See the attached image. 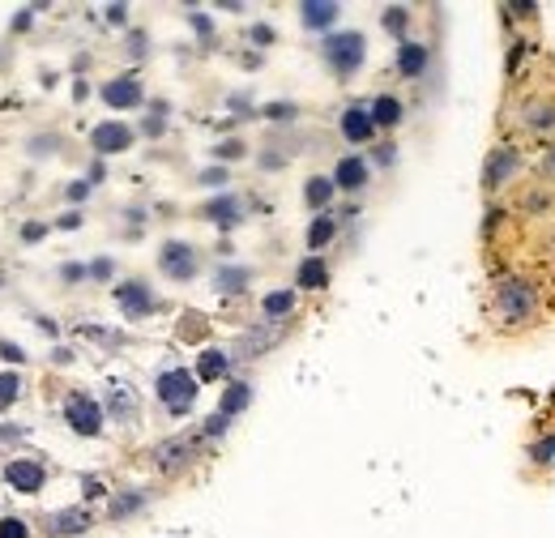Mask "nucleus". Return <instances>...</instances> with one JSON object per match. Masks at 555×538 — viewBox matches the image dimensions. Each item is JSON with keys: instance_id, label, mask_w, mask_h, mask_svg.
Listing matches in <instances>:
<instances>
[{"instance_id": "f257e3e1", "label": "nucleus", "mask_w": 555, "mask_h": 538, "mask_svg": "<svg viewBox=\"0 0 555 538\" xmlns=\"http://www.w3.org/2000/svg\"><path fill=\"white\" fill-rule=\"evenodd\" d=\"M539 312V286L526 278H500L496 282V316L504 329H522L530 325Z\"/></svg>"}, {"instance_id": "f03ea898", "label": "nucleus", "mask_w": 555, "mask_h": 538, "mask_svg": "<svg viewBox=\"0 0 555 538\" xmlns=\"http://www.w3.org/2000/svg\"><path fill=\"white\" fill-rule=\"evenodd\" d=\"M321 51H325V60H329V68H333L338 77H351V73L363 64L368 43H363V34H359V30H342V34H329Z\"/></svg>"}, {"instance_id": "7ed1b4c3", "label": "nucleus", "mask_w": 555, "mask_h": 538, "mask_svg": "<svg viewBox=\"0 0 555 538\" xmlns=\"http://www.w3.org/2000/svg\"><path fill=\"white\" fill-rule=\"evenodd\" d=\"M154 393H158V402H162L171 415H184V410H192V402H197V376H192L188 368H171V372L158 376Z\"/></svg>"}, {"instance_id": "20e7f679", "label": "nucleus", "mask_w": 555, "mask_h": 538, "mask_svg": "<svg viewBox=\"0 0 555 538\" xmlns=\"http://www.w3.org/2000/svg\"><path fill=\"white\" fill-rule=\"evenodd\" d=\"M64 419H68V428H73L77 436H98V432H103V410H98V402H94L90 393H68Z\"/></svg>"}, {"instance_id": "39448f33", "label": "nucleus", "mask_w": 555, "mask_h": 538, "mask_svg": "<svg viewBox=\"0 0 555 538\" xmlns=\"http://www.w3.org/2000/svg\"><path fill=\"white\" fill-rule=\"evenodd\" d=\"M517 171H522L517 145H496V150L487 154V162H483V188H500V184H509Z\"/></svg>"}, {"instance_id": "423d86ee", "label": "nucleus", "mask_w": 555, "mask_h": 538, "mask_svg": "<svg viewBox=\"0 0 555 538\" xmlns=\"http://www.w3.org/2000/svg\"><path fill=\"white\" fill-rule=\"evenodd\" d=\"M158 265H162V274H167V278L188 282V278L197 274V252H192L188 244H180V239H167V244H162V252H158Z\"/></svg>"}, {"instance_id": "0eeeda50", "label": "nucleus", "mask_w": 555, "mask_h": 538, "mask_svg": "<svg viewBox=\"0 0 555 538\" xmlns=\"http://www.w3.org/2000/svg\"><path fill=\"white\" fill-rule=\"evenodd\" d=\"M115 304L124 308L128 321H141V316H150V312L158 308V299H154V291H150L145 282H124V286H115Z\"/></svg>"}, {"instance_id": "6e6552de", "label": "nucleus", "mask_w": 555, "mask_h": 538, "mask_svg": "<svg viewBox=\"0 0 555 538\" xmlns=\"http://www.w3.org/2000/svg\"><path fill=\"white\" fill-rule=\"evenodd\" d=\"M192 453H197V436H171V440L154 445L150 462H154L158 470H180V466H184Z\"/></svg>"}, {"instance_id": "1a4fd4ad", "label": "nucleus", "mask_w": 555, "mask_h": 538, "mask_svg": "<svg viewBox=\"0 0 555 538\" xmlns=\"http://www.w3.org/2000/svg\"><path fill=\"white\" fill-rule=\"evenodd\" d=\"M282 338H286V325H269V321H265V329H248V333L239 338L235 355H239V359H256V355H265L269 346H278Z\"/></svg>"}, {"instance_id": "9d476101", "label": "nucleus", "mask_w": 555, "mask_h": 538, "mask_svg": "<svg viewBox=\"0 0 555 538\" xmlns=\"http://www.w3.org/2000/svg\"><path fill=\"white\" fill-rule=\"evenodd\" d=\"M372 133H376L372 107H363V103H351V107L342 111V137H346V141H355V145H363V141H372Z\"/></svg>"}, {"instance_id": "9b49d317", "label": "nucleus", "mask_w": 555, "mask_h": 538, "mask_svg": "<svg viewBox=\"0 0 555 538\" xmlns=\"http://www.w3.org/2000/svg\"><path fill=\"white\" fill-rule=\"evenodd\" d=\"M90 145L98 150V154H120V150H128L133 145V128L128 124H98L94 133H90Z\"/></svg>"}, {"instance_id": "f8f14e48", "label": "nucleus", "mask_w": 555, "mask_h": 538, "mask_svg": "<svg viewBox=\"0 0 555 538\" xmlns=\"http://www.w3.org/2000/svg\"><path fill=\"white\" fill-rule=\"evenodd\" d=\"M103 103L115 107V111L137 107V103H141V81H137V77H115V81H107V86H103Z\"/></svg>"}, {"instance_id": "ddd939ff", "label": "nucleus", "mask_w": 555, "mask_h": 538, "mask_svg": "<svg viewBox=\"0 0 555 538\" xmlns=\"http://www.w3.org/2000/svg\"><path fill=\"white\" fill-rule=\"evenodd\" d=\"M522 124L530 128V133H555V98H530L526 107H522Z\"/></svg>"}, {"instance_id": "4468645a", "label": "nucleus", "mask_w": 555, "mask_h": 538, "mask_svg": "<svg viewBox=\"0 0 555 538\" xmlns=\"http://www.w3.org/2000/svg\"><path fill=\"white\" fill-rule=\"evenodd\" d=\"M4 479L13 483V492H26V496L43 492V466L38 462H9Z\"/></svg>"}, {"instance_id": "2eb2a0df", "label": "nucleus", "mask_w": 555, "mask_h": 538, "mask_svg": "<svg viewBox=\"0 0 555 538\" xmlns=\"http://www.w3.org/2000/svg\"><path fill=\"white\" fill-rule=\"evenodd\" d=\"M81 530H90V513H85V509H64V513H51V517H47V534H56V538L81 534Z\"/></svg>"}, {"instance_id": "dca6fc26", "label": "nucleus", "mask_w": 555, "mask_h": 538, "mask_svg": "<svg viewBox=\"0 0 555 538\" xmlns=\"http://www.w3.org/2000/svg\"><path fill=\"white\" fill-rule=\"evenodd\" d=\"M338 13H342V9H338L333 0H304V4H299V17H304L308 30H325V26H333Z\"/></svg>"}, {"instance_id": "f3484780", "label": "nucleus", "mask_w": 555, "mask_h": 538, "mask_svg": "<svg viewBox=\"0 0 555 538\" xmlns=\"http://www.w3.org/2000/svg\"><path fill=\"white\" fill-rule=\"evenodd\" d=\"M333 184H338V188H346V192H359V188L368 184V162H363V158H355V154H351V158H342V162H338V171H333Z\"/></svg>"}, {"instance_id": "a211bd4d", "label": "nucleus", "mask_w": 555, "mask_h": 538, "mask_svg": "<svg viewBox=\"0 0 555 538\" xmlns=\"http://www.w3.org/2000/svg\"><path fill=\"white\" fill-rule=\"evenodd\" d=\"M291 312H295V291H269L261 299V316L269 325H282V316H291Z\"/></svg>"}, {"instance_id": "6ab92c4d", "label": "nucleus", "mask_w": 555, "mask_h": 538, "mask_svg": "<svg viewBox=\"0 0 555 538\" xmlns=\"http://www.w3.org/2000/svg\"><path fill=\"white\" fill-rule=\"evenodd\" d=\"M427 68V47L423 43H402L398 47V73L402 77H419Z\"/></svg>"}, {"instance_id": "aec40b11", "label": "nucleus", "mask_w": 555, "mask_h": 538, "mask_svg": "<svg viewBox=\"0 0 555 538\" xmlns=\"http://www.w3.org/2000/svg\"><path fill=\"white\" fill-rule=\"evenodd\" d=\"M248 402H252V385H244V381H231L227 389H222V402H218V415H239V410H248Z\"/></svg>"}, {"instance_id": "412c9836", "label": "nucleus", "mask_w": 555, "mask_h": 538, "mask_svg": "<svg viewBox=\"0 0 555 538\" xmlns=\"http://www.w3.org/2000/svg\"><path fill=\"white\" fill-rule=\"evenodd\" d=\"M295 286H304V291H321V286H329V269H325V261H321V257H308V261L299 265V274H295Z\"/></svg>"}, {"instance_id": "4be33fe9", "label": "nucleus", "mask_w": 555, "mask_h": 538, "mask_svg": "<svg viewBox=\"0 0 555 538\" xmlns=\"http://www.w3.org/2000/svg\"><path fill=\"white\" fill-rule=\"evenodd\" d=\"M205 218H209V222H218V227L227 231V227H235V222H239V201H235V197H214V201L205 205Z\"/></svg>"}, {"instance_id": "5701e85b", "label": "nucleus", "mask_w": 555, "mask_h": 538, "mask_svg": "<svg viewBox=\"0 0 555 538\" xmlns=\"http://www.w3.org/2000/svg\"><path fill=\"white\" fill-rule=\"evenodd\" d=\"M248 282H252V269H244V265H222L218 278H214V286H218L222 295H239Z\"/></svg>"}, {"instance_id": "b1692460", "label": "nucleus", "mask_w": 555, "mask_h": 538, "mask_svg": "<svg viewBox=\"0 0 555 538\" xmlns=\"http://www.w3.org/2000/svg\"><path fill=\"white\" fill-rule=\"evenodd\" d=\"M227 368H231V355H227V351H201V359H197V381H218V376H227Z\"/></svg>"}, {"instance_id": "393cba45", "label": "nucleus", "mask_w": 555, "mask_h": 538, "mask_svg": "<svg viewBox=\"0 0 555 538\" xmlns=\"http://www.w3.org/2000/svg\"><path fill=\"white\" fill-rule=\"evenodd\" d=\"M372 120H376V128H393V124L402 120V103H398L393 94H380V98L372 103Z\"/></svg>"}, {"instance_id": "a878e982", "label": "nucleus", "mask_w": 555, "mask_h": 538, "mask_svg": "<svg viewBox=\"0 0 555 538\" xmlns=\"http://www.w3.org/2000/svg\"><path fill=\"white\" fill-rule=\"evenodd\" d=\"M111 415H115L120 423H133V419H137V398H133L128 385H115V389H111Z\"/></svg>"}, {"instance_id": "bb28decb", "label": "nucleus", "mask_w": 555, "mask_h": 538, "mask_svg": "<svg viewBox=\"0 0 555 538\" xmlns=\"http://www.w3.org/2000/svg\"><path fill=\"white\" fill-rule=\"evenodd\" d=\"M333 188H338L333 180H325V175H312V180H308V188H304V201H308L312 209H325V205H329V197H333Z\"/></svg>"}, {"instance_id": "cd10ccee", "label": "nucleus", "mask_w": 555, "mask_h": 538, "mask_svg": "<svg viewBox=\"0 0 555 538\" xmlns=\"http://www.w3.org/2000/svg\"><path fill=\"white\" fill-rule=\"evenodd\" d=\"M333 235H338V222H333L329 214H321V218H312V227H308V248H312V252H321Z\"/></svg>"}, {"instance_id": "c85d7f7f", "label": "nucleus", "mask_w": 555, "mask_h": 538, "mask_svg": "<svg viewBox=\"0 0 555 538\" xmlns=\"http://www.w3.org/2000/svg\"><path fill=\"white\" fill-rule=\"evenodd\" d=\"M141 505H145V492H124V496H115V500H111V522H124V517H133Z\"/></svg>"}, {"instance_id": "c756f323", "label": "nucleus", "mask_w": 555, "mask_h": 538, "mask_svg": "<svg viewBox=\"0 0 555 538\" xmlns=\"http://www.w3.org/2000/svg\"><path fill=\"white\" fill-rule=\"evenodd\" d=\"M530 462H534V466H555V432L530 445Z\"/></svg>"}, {"instance_id": "7c9ffc66", "label": "nucleus", "mask_w": 555, "mask_h": 538, "mask_svg": "<svg viewBox=\"0 0 555 538\" xmlns=\"http://www.w3.org/2000/svg\"><path fill=\"white\" fill-rule=\"evenodd\" d=\"M21 393V381L13 376V372H0V410L4 406H13V398Z\"/></svg>"}, {"instance_id": "2f4dec72", "label": "nucleus", "mask_w": 555, "mask_h": 538, "mask_svg": "<svg viewBox=\"0 0 555 538\" xmlns=\"http://www.w3.org/2000/svg\"><path fill=\"white\" fill-rule=\"evenodd\" d=\"M406 21H410V13H406V9H385V30H389V34H402V30H406Z\"/></svg>"}, {"instance_id": "473e14b6", "label": "nucleus", "mask_w": 555, "mask_h": 538, "mask_svg": "<svg viewBox=\"0 0 555 538\" xmlns=\"http://www.w3.org/2000/svg\"><path fill=\"white\" fill-rule=\"evenodd\" d=\"M30 530H26V522L21 517H4L0 522V538H26Z\"/></svg>"}, {"instance_id": "72a5a7b5", "label": "nucleus", "mask_w": 555, "mask_h": 538, "mask_svg": "<svg viewBox=\"0 0 555 538\" xmlns=\"http://www.w3.org/2000/svg\"><path fill=\"white\" fill-rule=\"evenodd\" d=\"M227 423H231L227 415H209V419H205V428H201V436H209V440H214V436H222V432H227Z\"/></svg>"}, {"instance_id": "f704fd0d", "label": "nucleus", "mask_w": 555, "mask_h": 538, "mask_svg": "<svg viewBox=\"0 0 555 538\" xmlns=\"http://www.w3.org/2000/svg\"><path fill=\"white\" fill-rule=\"evenodd\" d=\"M162 111H167V107H162V103H158V107H154V115H150V120H145V133H150V137H158V133H162V128H167V120H162Z\"/></svg>"}, {"instance_id": "c9c22d12", "label": "nucleus", "mask_w": 555, "mask_h": 538, "mask_svg": "<svg viewBox=\"0 0 555 538\" xmlns=\"http://www.w3.org/2000/svg\"><path fill=\"white\" fill-rule=\"evenodd\" d=\"M265 115H269V120H291V115H295V107H291V103H269V107H265Z\"/></svg>"}, {"instance_id": "e433bc0d", "label": "nucleus", "mask_w": 555, "mask_h": 538, "mask_svg": "<svg viewBox=\"0 0 555 538\" xmlns=\"http://www.w3.org/2000/svg\"><path fill=\"white\" fill-rule=\"evenodd\" d=\"M214 154H218V158H239V154H244V141H222Z\"/></svg>"}, {"instance_id": "4c0bfd02", "label": "nucleus", "mask_w": 555, "mask_h": 538, "mask_svg": "<svg viewBox=\"0 0 555 538\" xmlns=\"http://www.w3.org/2000/svg\"><path fill=\"white\" fill-rule=\"evenodd\" d=\"M201 184L218 188V184H227V171H222V167H209V171H201Z\"/></svg>"}, {"instance_id": "58836bf2", "label": "nucleus", "mask_w": 555, "mask_h": 538, "mask_svg": "<svg viewBox=\"0 0 555 538\" xmlns=\"http://www.w3.org/2000/svg\"><path fill=\"white\" fill-rule=\"evenodd\" d=\"M128 51H133V56H145V34H141V30L128 34Z\"/></svg>"}, {"instance_id": "ea45409f", "label": "nucleus", "mask_w": 555, "mask_h": 538, "mask_svg": "<svg viewBox=\"0 0 555 538\" xmlns=\"http://www.w3.org/2000/svg\"><path fill=\"white\" fill-rule=\"evenodd\" d=\"M85 197H90V184H81V180L68 184V201H85Z\"/></svg>"}, {"instance_id": "a19ab883", "label": "nucleus", "mask_w": 555, "mask_h": 538, "mask_svg": "<svg viewBox=\"0 0 555 538\" xmlns=\"http://www.w3.org/2000/svg\"><path fill=\"white\" fill-rule=\"evenodd\" d=\"M90 278H98V282L111 278V261H94V265H90Z\"/></svg>"}, {"instance_id": "79ce46f5", "label": "nucleus", "mask_w": 555, "mask_h": 538, "mask_svg": "<svg viewBox=\"0 0 555 538\" xmlns=\"http://www.w3.org/2000/svg\"><path fill=\"white\" fill-rule=\"evenodd\" d=\"M85 274H90L85 265H64V282H81Z\"/></svg>"}, {"instance_id": "37998d69", "label": "nucleus", "mask_w": 555, "mask_h": 538, "mask_svg": "<svg viewBox=\"0 0 555 538\" xmlns=\"http://www.w3.org/2000/svg\"><path fill=\"white\" fill-rule=\"evenodd\" d=\"M0 355H4L9 363H21V359H26V355H21V346H13V342H4V346H0Z\"/></svg>"}, {"instance_id": "c03bdc74", "label": "nucleus", "mask_w": 555, "mask_h": 538, "mask_svg": "<svg viewBox=\"0 0 555 538\" xmlns=\"http://www.w3.org/2000/svg\"><path fill=\"white\" fill-rule=\"evenodd\" d=\"M124 13H128L124 4H111V9H107V21H111V26H124Z\"/></svg>"}, {"instance_id": "a18cd8bd", "label": "nucleus", "mask_w": 555, "mask_h": 538, "mask_svg": "<svg viewBox=\"0 0 555 538\" xmlns=\"http://www.w3.org/2000/svg\"><path fill=\"white\" fill-rule=\"evenodd\" d=\"M43 231H47V227H43V222H30V227H26V231H21V239H30V244H34V239H43Z\"/></svg>"}, {"instance_id": "49530a36", "label": "nucleus", "mask_w": 555, "mask_h": 538, "mask_svg": "<svg viewBox=\"0 0 555 538\" xmlns=\"http://www.w3.org/2000/svg\"><path fill=\"white\" fill-rule=\"evenodd\" d=\"M81 487H85V496L94 500V496H103V483L98 479H81Z\"/></svg>"}, {"instance_id": "de8ad7c7", "label": "nucleus", "mask_w": 555, "mask_h": 538, "mask_svg": "<svg viewBox=\"0 0 555 538\" xmlns=\"http://www.w3.org/2000/svg\"><path fill=\"white\" fill-rule=\"evenodd\" d=\"M192 26H197L201 34H209V17H205V13H192Z\"/></svg>"}, {"instance_id": "09e8293b", "label": "nucleus", "mask_w": 555, "mask_h": 538, "mask_svg": "<svg viewBox=\"0 0 555 538\" xmlns=\"http://www.w3.org/2000/svg\"><path fill=\"white\" fill-rule=\"evenodd\" d=\"M252 38H256V43H269V38H274V30H269V26H256V30H252Z\"/></svg>"}, {"instance_id": "8fccbe9b", "label": "nucleus", "mask_w": 555, "mask_h": 538, "mask_svg": "<svg viewBox=\"0 0 555 538\" xmlns=\"http://www.w3.org/2000/svg\"><path fill=\"white\" fill-rule=\"evenodd\" d=\"M60 227H64V231H73V227H81V214H64V218H60Z\"/></svg>"}, {"instance_id": "3c124183", "label": "nucleus", "mask_w": 555, "mask_h": 538, "mask_svg": "<svg viewBox=\"0 0 555 538\" xmlns=\"http://www.w3.org/2000/svg\"><path fill=\"white\" fill-rule=\"evenodd\" d=\"M376 162H393V145H380V150H376Z\"/></svg>"}, {"instance_id": "603ef678", "label": "nucleus", "mask_w": 555, "mask_h": 538, "mask_svg": "<svg viewBox=\"0 0 555 538\" xmlns=\"http://www.w3.org/2000/svg\"><path fill=\"white\" fill-rule=\"evenodd\" d=\"M543 167H547V171H551V175H555V145H551V150H547V158H543Z\"/></svg>"}]
</instances>
